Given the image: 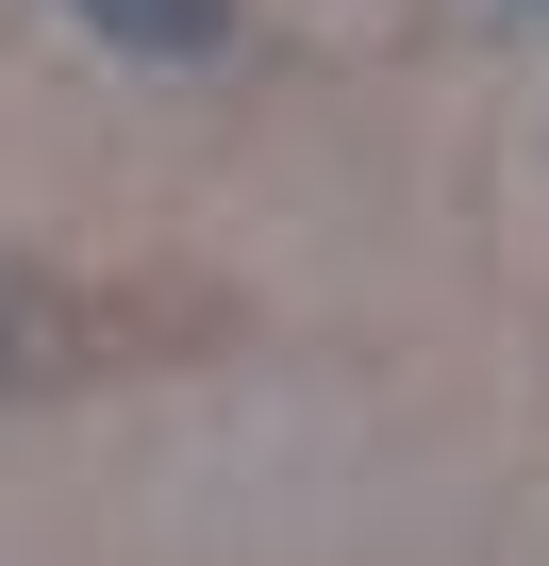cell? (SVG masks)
<instances>
[{"instance_id": "1", "label": "cell", "mask_w": 549, "mask_h": 566, "mask_svg": "<svg viewBox=\"0 0 549 566\" xmlns=\"http://www.w3.org/2000/svg\"><path fill=\"white\" fill-rule=\"evenodd\" d=\"M117 67H233V0H67Z\"/></svg>"}, {"instance_id": "2", "label": "cell", "mask_w": 549, "mask_h": 566, "mask_svg": "<svg viewBox=\"0 0 549 566\" xmlns=\"http://www.w3.org/2000/svg\"><path fill=\"white\" fill-rule=\"evenodd\" d=\"M67 367H84V301L34 283V266H0V400H18V384H67Z\"/></svg>"}]
</instances>
